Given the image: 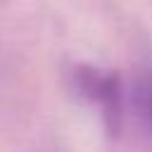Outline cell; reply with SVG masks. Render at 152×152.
Masks as SVG:
<instances>
[{"mask_svg": "<svg viewBox=\"0 0 152 152\" xmlns=\"http://www.w3.org/2000/svg\"><path fill=\"white\" fill-rule=\"evenodd\" d=\"M71 83L83 100L100 109L107 131L116 135L124 121V83L119 74L90 64H78L71 71Z\"/></svg>", "mask_w": 152, "mask_h": 152, "instance_id": "obj_1", "label": "cell"}, {"mask_svg": "<svg viewBox=\"0 0 152 152\" xmlns=\"http://www.w3.org/2000/svg\"><path fill=\"white\" fill-rule=\"evenodd\" d=\"M138 100H140V109L145 114V121H147V128L152 133V71H147L140 81V88H138Z\"/></svg>", "mask_w": 152, "mask_h": 152, "instance_id": "obj_2", "label": "cell"}]
</instances>
